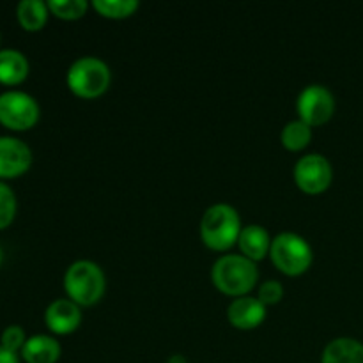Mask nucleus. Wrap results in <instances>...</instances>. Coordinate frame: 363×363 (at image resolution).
Wrapping results in <instances>:
<instances>
[{"label": "nucleus", "mask_w": 363, "mask_h": 363, "mask_svg": "<svg viewBox=\"0 0 363 363\" xmlns=\"http://www.w3.org/2000/svg\"><path fill=\"white\" fill-rule=\"evenodd\" d=\"M240 215L233 206L215 204L202 216V241L206 243V247L213 248V250H227L240 240Z\"/></svg>", "instance_id": "nucleus-1"}, {"label": "nucleus", "mask_w": 363, "mask_h": 363, "mask_svg": "<svg viewBox=\"0 0 363 363\" xmlns=\"http://www.w3.org/2000/svg\"><path fill=\"white\" fill-rule=\"evenodd\" d=\"M213 282L229 296H243L257 284V268L245 255H225L213 266Z\"/></svg>", "instance_id": "nucleus-2"}, {"label": "nucleus", "mask_w": 363, "mask_h": 363, "mask_svg": "<svg viewBox=\"0 0 363 363\" xmlns=\"http://www.w3.org/2000/svg\"><path fill=\"white\" fill-rule=\"evenodd\" d=\"M64 287L77 305H94L105 293V275L101 268L91 261H77L67 268Z\"/></svg>", "instance_id": "nucleus-3"}, {"label": "nucleus", "mask_w": 363, "mask_h": 363, "mask_svg": "<svg viewBox=\"0 0 363 363\" xmlns=\"http://www.w3.org/2000/svg\"><path fill=\"white\" fill-rule=\"evenodd\" d=\"M67 85L80 98H98L110 85L108 66L96 57L78 59L67 71Z\"/></svg>", "instance_id": "nucleus-4"}, {"label": "nucleus", "mask_w": 363, "mask_h": 363, "mask_svg": "<svg viewBox=\"0 0 363 363\" xmlns=\"http://www.w3.org/2000/svg\"><path fill=\"white\" fill-rule=\"evenodd\" d=\"M269 254L277 268L289 277L305 273L312 262V250L308 243L293 233L279 234L272 241Z\"/></svg>", "instance_id": "nucleus-5"}, {"label": "nucleus", "mask_w": 363, "mask_h": 363, "mask_svg": "<svg viewBox=\"0 0 363 363\" xmlns=\"http://www.w3.org/2000/svg\"><path fill=\"white\" fill-rule=\"evenodd\" d=\"M39 119V106L32 96L20 91L0 94V123L14 131L34 126Z\"/></svg>", "instance_id": "nucleus-6"}, {"label": "nucleus", "mask_w": 363, "mask_h": 363, "mask_svg": "<svg viewBox=\"0 0 363 363\" xmlns=\"http://www.w3.org/2000/svg\"><path fill=\"white\" fill-rule=\"evenodd\" d=\"M333 110H335V101L332 92L321 85H311L298 98L300 119L311 128L325 124L333 116Z\"/></svg>", "instance_id": "nucleus-7"}, {"label": "nucleus", "mask_w": 363, "mask_h": 363, "mask_svg": "<svg viewBox=\"0 0 363 363\" xmlns=\"http://www.w3.org/2000/svg\"><path fill=\"white\" fill-rule=\"evenodd\" d=\"M296 184L307 194H321L332 183V165L321 155H307L294 167Z\"/></svg>", "instance_id": "nucleus-8"}, {"label": "nucleus", "mask_w": 363, "mask_h": 363, "mask_svg": "<svg viewBox=\"0 0 363 363\" xmlns=\"http://www.w3.org/2000/svg\"><path fill=\"white\" fill-rule=\"evenodd\" d=\"M32 152L21 140L13 137H0V177L11 179L28 170Z\"/></svg>", "instance_id": "nucleus-9"}, {"label": "nucleus", "mask_w": 363, "mask_h": 363, "mask_svg": "<svg viewBox=\"0 0 363 363\" xmlns=\"http://www.w3.org/2000/svg\"><path fill=\"white\" fill-rule=\"evenodd\" d=\"M227 318L234 328L252 330L264 321L266 305L259 298L241 296L230 303Z\"/></svg>", "instance_id": "nucleus-10"}, {"label": "nucleus", "mask_w": 363, "mask_h": 363, "mask_svg": "<svg viewBox=\"0 0 363 363\" xmlns=\"http://www.w3.org/2000/svg\"><path fill=\"white\" fill-rule=\"evenodd\" d=\"M45 321L53 333L66 335L78 328L82 321V312L73 300H55L46 308Z\"/></svg>", "instance_id": "nucleus-11"}, {"label": "nucleus", "mask_w": 363, "mask_h": 363, "mask_svg": "<svg viewBox=\"0 0 363 363\" xmlns=\"http://www.w3.org/2000/svg\"><path fill=\"white\" fill-rule=\"evenodd\" d=\"M21 357L27 363H55L60 357V346L48 335H34L25 342Z\"/></svg>", "instance_id": "nucleus-12"}, {"label": "nucleus", "mask_w": 363, "mask_h": 363, "mask_svg": "<svg viewBox=\"0 0 363 363\" xmlns=\"http://www.w3.org/2000/svg\"><path fill=\"white\" fill-rule=\"evenodd\" d=\"M238 243H240L245 257L250 259V261H261L272 248L269 234L261 225H248L241 229Z\"/></svg>", "instance_id": "nucleus-13"}, {"label": "nucleus", "mask_w": 363, "mask_h": 363, "mask_svg": "<svg viewBox=\"0 0 363 363\" xmlns=\"http://www.w3.org/2000/svg\"><path fill=\"white\" fill-rule=\"evenodd\" d=\"M28 62L23 53L16 50H2L0 52V84L16 85L27 78Z\"/></svg>", "instance_id": "nucleus-14"}, {"label": "nucleus", "mask_w": 363, "mask_h": 363, "mask_svg": "<svg viewBox=\"0 0 363 363\" xmlns=\"http://www.w3.org/2000/svg\"><path fill=\"white\" fill-rule=\"evenodd\" d=\"M323 363H363V344L354 339H335L326 346Z\"/></svg>", "instance_id": "nucleus-15"}, {"label": "nucleus", "mask_w": 363, "mask_h": 363, "mask_svg": "<svg viewBox=\"0 0 363 363\" xmlns=\"http://www.w3.org/2000/svg\"><path fill=\"white\" fill-rule=\"evenodd\" d=\"M18 21L28 32L41 30L48 18V4L41 0H23L18 4Z\"/></svg>", "instance_id": "nucleus-16"}, {"label": "nucleus", "mask_w": 363, "mask_h": 363, "mask_svg": "<svg viewBox=\"0 0 363 363\" xmlns=\"http://www.w3.org/2000/svg\"><path fill=\"white\" fill-rule=\"evenodd\" d=\"M312 138V130L307 123L303 121H291L282 131V144L286 145L289 151H300V149L307 147L308 142Z\"/></svg>", "instance_id": "nucleus-17"}, {"label": "nucleus", "mask_w": 363, "mask_h": 363, "mask_svg": "<svg viewBox=\"0 0 363 363\" xmlns=\"http://www.w3.org/2000/svg\"><path fill=\"white\" fill-rule=\"evenodd\" d=\"M94 9L106 18H126L137 11V0H94Z\"/></svg>", "instance_id": "nucleus-18"}, {"label": "nucleus", "mask_w": 363, "mask_h": 363, "mask_svg": "<svg viewBox=\"0 0 363 363\" xmlns=\"http://www.w3.org/2000/svg\"><path fill=\"white\" fill-rule=\"evenodd\" d=\"M48 9L62 20H77L87 11L85 0H50Z\"/></svg>", "instance_id": "nucleus-19"}, {"label": "nucleus", "mask_w": 363, "mask_h": 363, "mask_svg": "<svg viewBox=\"0 0 363 363\" xmlns=\"http://www.w3.org/2000/svg\"><path fill=\"white\" fill-rule=\"evenodd\" d=\"M16 213V199L7 184L0 183V230L9 227Z\"/></svg>", "instance_id": "nucleus-20"}, {"label": "nucleus", "mask_w": 363, "mask_h": 363, "mask_svg": "<svg viewBox=\"0 0 363 363\" xmlns=\"http://www.w3.org/2000/svg\"><path fill=\"white\" fill-rule=\"evenodd\" d=\"M25 332L20 328V326H9V328L4 330L2 333V344L0 346L4 350L11 351V353H16L18 350H23L25 346Z\"/></svg>", "instance_id": "nucleus-21"}, {"label": "nucleus", "mask_w": 363, "mask_h": 363, "mask_svg": "<svg viewBox=\"0 0 363 363\" xmlns=\"http://www.w3.org/2000/svg\"><path fill=\"white\" fill-rule=\"evenodd\" d=\"M284 289L277 280H269V282H264L259 289V300L264 305H275L282 300Z\"/></svg>", "instance_id": "nucleus-22"}, {"label": "nucleus", "mask_w": 363, "mask_h": 363, "mask_svg": "<svg viewBox=\"0 0 363 363\" xmlns=\"http://www.w3.org/2000/svg\"><path fill=\"white\" fill-rule=\"evenodd\" d=\"M0 363H18L16 353H11V351L4 350V347L0 346Z\"/></svg>", "instance_id": "nucleus-23"}, {"label": "nucleus", "mask_w": 363, "mask_h": 363, "mask_svg": "<svg viewBox=\"0 0 363 363\" xmlns=\"http://www.w3.org/2000/svg\"><path fill=\"white\" fill-rule=\"evenodd\" d=\"M169 363H186V362H184L183 357H172L169 360Z\"/></svg>", "instance_id": "nucleus-24"}, {"label": "nucleus", "mask_w": 363, "mask_h": 363, "mask_svg": "<svg viewBox=\"0 0 363 363\" xmlns=\"http://www.w3.org/2000/svg\"><path fill=\"white\" fill-rule=\"evenodd\" d=\"M0 262H2V248H0Z\"/></svg>", "instance_id": "nucleus-25"}]
</instances>
